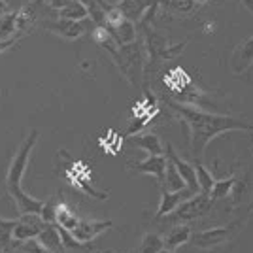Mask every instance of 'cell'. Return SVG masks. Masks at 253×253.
Here are the masks:
<instances>
[{
  "label": "cell",
  "instance_id": "18",
  "mask_svg": "<svg viewBox=\"0 0 253 253\" xmlns=\"http://www.w3.org/2000/svg\"><path fill=\"white\" fill-rule=\"evenodd\" d=\"M110 32H112V38L116 40L119 47L132 45L136 42V23L128 21V19H125L121 25H117L116 29H112Z\"/></svg>",
  "mask_w": 253,
  "mask_h": 253
},
{
  "label": "cell",
  "instance_id": "27",
  "mask_svg": "<svg viewBox=\"0 0 253 253\" xmlns=\"http://www.w3.org/2000/svg\"><path fill=\"white\" fill-rule=\"evenodd\" d=\"M21 253H53L51 250H47L38 238H32V240H27V242H21V248H19Z\"/></svg>",
  "mask_w": 253,
  "mask_h": 253
},
{
  "label": "cell",
  "instance_id": "25",
  "mask_svg": "<svg viewBox=\"0 0 253 253\" xmlns=\"http://www.w3.org/2000/svg\"><path fill=\"white\" fill-rule=\"evenodd\" d=\"M195 172H197V183H199V189L206 195H210L211 187L215 183V179L211 176V172L202 163H195Z\"/></svg>",
  "mask_w": 253,
  "mask_h": 253
},
{
  "label": "cell",
  "instance_id": "17",
  "mask_svg": "<svg viewBox=\"0 0 253 253\" xmlns=\"http://www.w3.org/2000/svg\"><path fill=\"white\" fill-rule=\"evenodd\" d=\"M191 227L189 225H176L172 231L167 234V236H163L165 238V250H169V252H176L179 246H183V244H187L191 240Z\"/></svg>",
  "mask_w": 253,
  "mask_h": 253
},
{
  "label": "cell",
  "instance_id": "32",
  "mask_svg": "<svg viewBox=\"0 0 253 253\" xmlns=\"http://www.w3.org/2000/svg\"><path fill=\"white\" fill-rule=\"evenodd\" d=\"M0 253H6V252H4V250H0Z\"/></svg>",
  "mask_w": 253,
  "mask_h": 253
},
{
  "label": "cell",
  "instance_id": "29",
  "mask_svg": "<svg viewBox=\"0 0 253 253\" xmlns=\"http://www.w3.org/2000/svg\"><path fill=\"white\" fill-rule=\"evenodd\" d=\"M159 6V0H153V8H151V10L148 11V15H146V17H144V19H142V21H151V17H153V13H155V8H157Z\"/></svg>",
  "mask_w": 253,
  "mask_h": 253
},
{
  "label": "cell",
  "instance_id": "26",
  "mask_svg": "<svg viewBox=\"0 0 253 253\" xmlns=\"http://www.w3.org/2000/svg\"><path fill=\"white\" fill-rule=\"evenodd\" d=\"M159 4H163L167 10L178 11V13H189L197 6L195 0H159Z\"/></svg>",
  "mask_w": 253,
  "mask_h": 253
},
{
  "label": "cell",
  "instance_id": "20",
  "mask_svg": "<svg viewBox=\"0 0 253 253\" xmlns=\"http://www.w3.org/2000/svg\"><path fill=\"white\" fill-rule=\"evenodd\" d=\"M78 223H80V217L72 211V208H70L66 202H57V210H55V225L63 227V229H66V231H72Z\"/></svg>",
  "mask_w": 253,
  "mask_h": 253
},
{
  "label": "cell",
  "instance_id": "15",
  "mask_svg": "<svg viewBox=\"0 0 253 253\" xmlns=\"http://www.w3.org/2000/svg\"><path fill=\"white\" fill-rule=\"evenodd\" d=\"M57 17L68 21H85L89 17V8L82 0H70L57 8Z\"/></svg>",
  "mask_w": 253,
  "mask_h": 253
},
{
  "label": "cell",
  "instance_id": "2",
  "mask_svg": "<svg viewBox=\"0 0 253 253\" xmlns=\"http://www.w3.org/2000/svg\"><path fill=\"white\" fill-rule=\"evenodd\" d=\"M38 138H40V132L31 130L29 136L25 138L23 144L17 148L15 155L11 157L10 165L6 169V178H4L6 189H8V195L11 197V201L15 202L17 210L21 211V215H40V211L43 208V201L34 199L32 195L25 193L21 187L23 176H25L27 167H29L32 149L38 144Z\"/></svg>",
  "mask_w": 253,
  "mask_h": 253
},
{
  "label": "cell",
  "instance_id": "12",
  "mask_svg": "<svg viewBox=\"0 0 253 253\" xmlns=\"http://www.w3.org/2000/svg\"><path fill=\"white\" fill-rule=\"evenodd\" d=\"M195 193H191L187 187L181 191H169L163 189V195H161V204H159V210L155 213V217H165V215H170L172 211L178 208L181 202H185L189 197H193Z\"/></svg>",
  "mask_w": 253,
  "mask_h": 253
},
{
  "label": "cell",
  "instance_id": "21",
  "mask_svg": "<svg viewBox=\"0 0 253 253\" xmlns=\"http://www.w3.org/2000/svg\"><path fill=\"white\" fill-rule=\"evenodd\" d=\"M234 185H236V178H234V176L225 178V179H215V183H213V187H211V191H210V201L215 202V201L225 199V197H229Z\"/></svg>",
  "mask_w": 253,
  "mask_h": 253
},
{
  "label": "cell",
  "instance_id": "13",
  "mask_svg": "<svg viewBox=\"0 0 253 253\" xmlns=\"http://www.w3.org/2000/svg\"><path fill=\"white\" fill-rule=\"evenodd\" d=\"M45 29L64 40H78L82 38L85 32L84 21H68V19H57L55 23L45 25Z\"/></svg>",
  "mask_w": 253,
  "mask_h": 253
},
{
  "label": "cell",
  "instance_id": "5",
  "mask_svg": "<svg viewBox=\"0 0 253 253\" xmlns=\"http://www.w3.org/2000/svg\"><path fill=\"white\" fill-rule=\"evenodd\" d=\"M210 195H206V193H202L199 191L197 195H193L189 197L185 202H181L176 210L170 213V219H174V221H185V219H195V217H199L202 215L204 211L210 208Z\"/></svg>",
  "mask_w": 253,
  "mask_h": 253
},
{
  "label": "cell",
  "instance_id": "22",
  "mask_svg": "<svg viewBox=\"0 0 253 253\" xmlns=\"http://www.w3.org/2000/svg\"><path fill=\"white\" fill-rule=\"evenodd\" d=\"M169 159V157H167ZM163 189H169V191H181L185 189V183H183V179L181 176L178 174V170L174 167V163L169 159V165H167V174H165V181H163V185H161Z\"/></svg>",
  "mask_w": 253,
  "mask_h": 253
},
{
  "label": "cell",
  "instance_id": "16",
  "mask_svg": "<svg viewBox=\"0 0 253 253\" xmlns=\"http://www.w3.org/2000/svg\"><path fill=\"white\" fill-rule=\"evenodd\" d=\"M21 32V25H19V10L8 11L0 17V42L6 40H13L19 38L17 34Z\"/></svg>",
  "mask_w": 253,
  "mask_h": 253
},
{
  "label": "cell",
  "instance_id": "19",
  "mask_svg": "<svg viewBox=\"0 0 253 253\" xmlns=\"http://www.w3.org/2000/svg\"><path fill=\"white\" fill-rule=\"evenodd\" d=\"M38 240L47 248V250H51L53 253H61L63 252V240H61V232L57 229V225H45L43 227V231L38 234Z\"/></svg>",
  "mask_w": 253,
  "mask_h": 253
},
{
  "label": "cell",
  "instance_id": "23",
  "mask_svg": "<svg viewBox=\"0 0 253 253\" xmlns=\"http://www.w3.org/2000/svg\"><path fill=\"white\" fill-rule=\"evenodd\" d=\"M165 250V238L155 232H146L142 244H140V253H161Z\"/></svg>",
  "mask_w": 253,
  "mask_h": 253
},
{
  "label": "cell",
  "instance_id": "10",
  "mask_svg": "<svg viewBox=\"0 0 253 253\" xmlns=\"http://www.w3.org/2000/svg\"><path fill=\"white\" fill-rule=\"evenodd\" d=\"M114 6L123 13L125 19L138 23L142 21L148 15V11L153 8V0H119Z\"/></svg>",
  "mask_w": 253,
  "mask_h": 253
},
{
  "label": "cell",
  "instance_id": "14",
  "mask_svg": "<svg viewBox=\"0 0 253 253\" xmlns=\"http://www.w3.org/2000/svg\"><path fill=\"white\" fill-rule=\"evenodd\" d=\"M128 144H132L134 148L146 151L149 157L151 155H165V148H163V142L159 134L155 132H140V134H132L128 136Z\"/></svg>",
  "mask_w": 253,
  "mask_h": 253
},
{
  "label": "cell",
  "instance_id": "24",
  "mask_svg": "<svg viewBox=\"0 0 253 253\" xmlns=\"http://www.w3.org/2000/svg\"><path fill=\"white\" fill-rule=\"evenodd\" d=\"M19 219H4L0 217V250L11 248L13 244V229Z\"/></svg>",
  "mask_w": 253,
  "mask_h": 253
},
{
  "label": "cell",
  "instance_id": "6",
  "mask_svg": "<svg viewBox=\"0 0 253 253\" xmlns=\"http://www.w3.org/2000/svg\"><path fill=\"white\" fill-rule=\"evenodd\" d=\"M112 227V221H95V219H80V223L70 231L80 244H89L93 242L98 234H102Z\"/></svg>",
  "mask_w": 253,
  "mask_h": 253
},
{
  "label": "cell",
  "instance_id": "7",
  "mask_svg": "<svg viewBox=\"0 0 253 253\" xmlns=\"http://www.w3.org/2000/svg\"><path fill=\"white\" fill-rule=\"evenodd\" d=\"M167 157L174 163V167H176V170H178V174L181 176V179H183V183H185V187L191 191V193H199V183H197V172H195V165L193 163H189V161H183V159L179 157L178 153L174 151V148L172 146H167V153H165Z\"/></svg>",
  "mask_w": 253,
  "mask_h": 253
},
{
  "label": "cell",
  "instance_id": "28",
  "mask_svg": "<svg viewBox=\"0 0 253 253\" xmlns=\"http://www.w3.org/2000/svg\"><path fill=\"white\" fill-rule=\"evenodd\" d=\"M55 210H57V202H55V201H45V202H43L42 211H40V219H42L43 223L55 225Z\"/></svg>",
  "mask_w": 253,
  "mask_h": 253
},
{
  "label": "cell",
  "instance_id": "8",
  "mask_svg": "<svg viewBox=\"0 0 253 253\" xmlns=\"http://www.w3.org/2000/svg\"><path fill=\"white\" fill-rule=\"evenodd\" d=\"M47 223L40 219V215H23L13 229V242H27L32 238H38V234L43 231Z\"/></svg>",
  "mask_w": 253,
  "mask_h": 253
},
{
  "label": "cell",
  "instance_id": "33",
  "mask_svg": "<svg viewBox=\"0 0 253 253\" xmlns=\"http://www.w3.org/2000/svg\"><path fill=\"white\" fill-rule=\"evenodd\" d=\"M96 253H106V252H96Z\"/></svg>",
  "mask_w": 253,
  "mask_h": 253
},
{
  "label": "cell",
  "instance_id": "4",
  "mask_svg": "<svg viewBox=\"0 0 253 253\" xmlns=\"http://www.w3.org/2000/svg\"><path fill=\"white\" fill-rule=\"evenodd\" d=\"M238 229H240V223H232V225H227V227H213V229H208V231L195 232L191 236V242L199 250H211V248H217L221 244L229 242Z\"/></svg>",
  "mask_w": 253,
  "mask_h": 253
},
{
  "label": "cell",
  "instance_id": "9",
  "mask_svg": "<svg viewBox=\"0 0 253 253\" xmlns=\"http://www.w3.org/2000/svg\"><path fill=\"white\" fill-rule=\"evenodd\" d=\"M253 66V36L238 43L232 51L231 57V72L232 74H242Z\"/></svg>",
  "mask_w": 253,
  "mask_h": 253
},
{
  "label": "cell",
  "instance_id": "30",
  "mask_svg": "<svg viewBox=\"0 0 253 253\" xmlns=\"http://www.w3.org/2000/svg\"><path fill=\"white\" fill-rule=\"evenodd\" d=\"M8 8H10V6H8V2H6V0H0V17H2V15H4V13H8Z\"/></svg>",
  "mask_w": 253,
  "mask_h": 253
},
{
  "label": "cell",
  "instance_id": "31",
  "mask_svg": "<svg viewBox=\"0 0 253 253\" xmlns=\"http://www.w3.org/2000/svg\"><path fill=\"white\" fill-rule=\"evenodd\" d=\"M161 253H174V252H169V250H163Z\"/></svg>",
  "mask_w": 253,
  "mask_h": 253
},
{
  "label": "cell",
  "instance_id": "3",
  "mask_svg": "<svg viewBox=\"0 0 253 253\" xmlns=\"http://www.w3.org/2000/svg\"><path fill=\"white\" fill-rule=\"evenodd\" d=\"M144 34H146V51H148V66L155 68V64L161 61H170L174 57H178L181 49L187 43H178V45H170L169 40L165 36H161L148 21H144Z\"/></svg>",
  "mask_w": 253,
  "mask_h": 253
},
{
  "label": "cell",
  "instance_id": "1",
  "mask_svg": "<svg viewBox=\"0 0 253 253\" xmlns=\"http://www.w3.org/2000/svg\"><path fill=\"white\" fill-rule=\"evenodd\" d=\"M170 110L189 130L191 151L201 157L213 138L221 136L231 130H252L253 126L238 117L225 116L217 112H208L204 108H197L185 102H169Z\"/></svg>",
  "mask_w": 253,
  "mask_h": 253
},
{
  "label": "cell",
  "instance_id": "11",
  "mask_svg": "<svg viewBox=\"0 0 253 253\" xmlns=\"http://www.w3.org/2000/svg\"><path fill=\"white\" fill-rule=\"evenodd\" d=\"M167 165H169L167 155H151V157H148L146 161H140V163L130 165V169L138 170V172H142V174H149V176L157 178V181L163 185L165 174H167Z\"/></svg>",
  "mask_w": 253,
  "mask_h": 253
}]
</instances>
